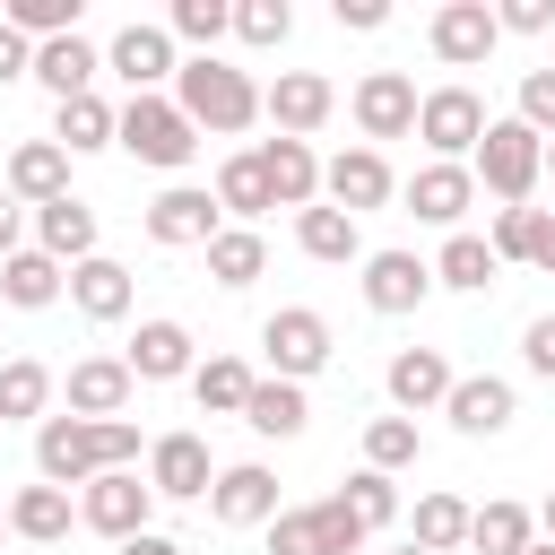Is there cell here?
Wrapping results in <instances>:
<instances>
[{
    "instance_id": "d590c367",
    "label": "cell",
    "mask_w": 555,
    "mask_h": 555,
    "mask_svg": "<svg viewBox=\"0 0 555 555\" xmlns=\"http://www.w3.org/2000/svg\"><path fill=\"white\" fill-rule=\"evenodd\" d=\"M295 243H304L312 260H356V251H364L356 217H347V208H321V199H312V208L295 217Z\"/></svg>"
},
{
    "instance_id": "6da1fadb",
    "label": "cell",
    "mask_w": 555,
    "mask_h": 555,
    "mask_svg": "<svg viewBox=\"0 0 555 555\" xmlns=\"http://www.w3.org/2000/svg\"><path fill=\"white\" fill-rule=\"evenodd\" d=\"M104 468H139V425L121 416H43L35 425V477L43 486H95Z\"/></svg>"
},
{
    "instance_id": "ee69618b",
    "label": "cell",
    "mask_w": 555,
    "mask_h": 555,
    "mask_svg": "<svg viewBox=\"0 0 555 555\" xmlns=\"http://www.w3.org/2000/svg\"><path fill=\"white\" fill-rule=\"evenodd\" d=\"M338 503H347L364 529H390V520H399V477H382V468H356Z\"/></svg>"
},
{
    "instance_id": "e575fe53",
    "label": "cell",
    "mask_w": 555,
    "mask_h": 555,
    "mask_svg": "<svg viewBox=\"0 0 555 555\" xmlns=\"http://www.w3.org/2000/svg\"><path fill=\"white\" fill-rule=\"evenodd\" d=\"M43 408H52V373L35 364V356H9L0 364V425H43Z\"/></svg>"
},
{
    "instance_id": "f907efd6",
    "label": "cell",
    "mask_w": 555,
    "mask_h": 555,
    "mask_svg": "<svg viewBox=\"0 0 555 555\" xmlns=\"http://www.w3.org/2000/svg\"><path fill=\"white\" fill-rule=\"evenodd\" d=\"M330 17H338V26H356V35H373V26L390 17V0H330Z\"/></svg>"
},
{
    "instance_id": "7bdbcfd3",
    "label": "cell",
    "mask_w": 555,
    "mask_h": 555,
    "mask_svg": "<svg viewBox=\"0 0 555 555\" xmlns=\"http://www.w3.org/2000/svg\"><path fill=\"white\" fill-rule=\"evenodd\" d=\"M408 460H416V416H373V425H364V468L399 477Z\"/></svg>"
},
{
    "instance_id": "7402d4cb",
    "label": "cell",
    "mask_w": 555,
    "mask_h": 555,
    "mask_svg": "<svg viewBox=\"0 0 555 555\" xmlns=\"http://www.w3.org/2000/svg\"><path fill=\"white\" fill-rule=\"evenodd\" d=\"M468 199H477V173L468 165H416L408 173V217H425V225H451L460 234Z\"/></svg>"
},
{
    "instance_id": "816d5d0a",
    "label": "cell",
    "mask_w": 555,
    "mask_h": 555,
    "mask_svg": "<svg viewBox=\"0 0 555 555\" xmlns=\"http://www.w3.org/2000/svg\"><path fill=\"white\" fill-rule=\"evenodd\" d=\"M17 234H26V199H17V191H0V260H9V251H26Z\"/></svg>"
},
{
    "instance_id": "d4e9b609",
    "label": "cell",
    "mask_w": 555,
    "mask_h": 555,
    "mask_svg": "<svg viewBox=\"0 0 555 555\" xmlns=\"http://www.w3.org/2000/svg\"><path fill=\"white\" fill-rule=\"evenodd\" d=\"M35 251H52L61 269L95 260V208H87V199H43V208H35Z\"/></svg>"
},
{
    "instance_id": "7a4b0ae2",
    "label": "cell",
    "mask_w": 555,
    "mask_h": 555,
    "mask_svg": "<svg viewBox=\"0 0 555 555\" xmlns=\"http://www.w3.org/2000/svg\"><path fill=\"white\" fill-rule=\"evenodd\" d=\"M173 104L191 113V130L208 139H234V130H251L260 121V87H251V69H234V61H217V52H191L182 69H173Z\"/></svg>"
},
{
    "instance_id": "836d02e7",
    "label": "cell",
    "mask_w": 555,
    "mask_h": 555,
    "mask_svg": "<svg viewBox=\"0 0 555 555\" xmlns=\"http://www.w3.org/2000/svg\"><path fill=\"white\" fill-rule=\"evenodd\" d=\"M468 546H477V555H529V546H538V512H529V503H486L477 529H468Z\"/></svg>"
},
{
    "instance_id": "5bb4252c",
    "label": "cell",
    "mask_w": 555,
    "mask_h": 555,
    "mask_svg": "<svg viewBox=\"0 0 555 555\" xmlns=\"http://www.w3.org/2000/svg\"><path fill=\"white\" fill-rule=\"evenodd\" d=\"M321 191H330V208L364 217V208H382V199L399 191V173H390V156H382V147H338V156L321 165Z\"/></svg>"
},
{
    "instance_id": "9f6ffc18",
    "label": "cell",
    "mask_w": 555,
    "mask_h": 555,
    "mask_svg": "<svg viewBox=\"0 0 555 555\" xmlns=\"http://www.w3.org/2000/svg\"><path fill=\"white\" fill-rule=\"evenodd\" d=\"M529 555H555V538H538V546H529Z\"/></svg>"
},
{
    "instance_id": "680465c9",
    "label": "cell",
    "mask_w": 555,
    "mask_h": 555,
    "mask_svg": "<svg viewBox=\"0 0 555 555\" xmlns=\"http://www.w3.org/2000/svg\"><path fill=\"white\" fill-rule=\"evenodd\" d=\"M546 173H555V139H546Z\"/></svg>"
},
{
    "instance_id": "8fae6325",
    "label": "cell",
    "mask_w": 555,
    "mask_h": 555,
    "mask_svg": "<svg viewBox=\"0 0 555 555\" xmlns=\"http://www.w3.org/2000/svg\"><path fill=\"white\" fill-rule=\"evenodd\" d=\"M425 43H434V61H442V69H477V61L503 43V26H494V9H486V0H442V9H434V26H425Z\"/></svg>"
},
{
    "instance_id": "7c38bea8",
    "label": "cell",
    "mask_w": 555,
    "mask_h": 555,
    "mask_svg": "<svg viewBox=\"0 0 555 555\" xmlns=\"http://www.w3.org/2000/svg\"><path fill=\"white\" fill-rule=\"evenodd\" d=\"M260 113L278 121V139H312L338 113V87L321 69H278V87H260Z\"/></svg>"
},
{
    "instance_id": "11a10c76",
    "label": "cell",
    "mask_w": 555,
    "mask_h": 555,
    "mask_svg": "<svg viewBox=\"0 0 555 555\" xmlns=\"http://www.w3.org/2000/svg\"><path fill=\"white\" fill-rule=\"evenodd\" d=\"M538 529H546V538H555V494H546V503H538Z\"/></svg>"
},
{
    "instance_id": "603a6c76",
    "label": "cell",
    "mask_w": 555,
    "mask_h": 555,
    "mask_svg": "<svg viewBox=\"0 0 555 555\" xmlns=\"http://www.w3.org/2000/svg\"><path fill=\"white\" fill-rule=\"evenodd\" d=\"M95 69H104V52H95L87 35H52V43H35V78L52 87V104L95 95Z\"/></svg>"
},
{
    "instance_id": "d6a6232c",
    "label": "cell",
    "mask_w": 555,
    "mask_h": 555,
    "mask_svg": "<svg viewBox=\"0 0 555 555\" xmlns=\"http://www.w3.org/2000/svg\"><path fill=\"white\" fill-rule=\"evenodd\" d=\"M243 425H251V434H269V442H295V434L312 425L304 382H260V390H251V408H243Z\"/></svg>"
},
{
    "instance_id": "3957f363",
    "label": "cell",
    "mask_w": 555,
    "mask_h": 555,
    "mask_svg": "<svg viewBox=\"0 0 555 555\" xmlns=\"http://www.w3.org/2000/svg\"><path fill=\"white\" fill-rule=\"evenodd\" d=\"M468 173H477V191H494L503 208H529V191H538V173H546V139H538L520 113H503V121H486Z\"/></svg>"
},
{
    "instance_id": "8d00e7d4",
    "label": "cell",
    "mask_w": 555,
    "mask_h": 555,
    "mask_svg": "<svg viewBox=\"0 0 555 555\" xmlns=\"http://www.w3.org/2000/svg\"><path fill=\"white\" fill-rule=\"evenodd\" d=\"M468 529H477V512H468L460 494H416V546H425V555L468 546Z\"/></svg>"
},
{
    "instance_id": "681fc988",
    "label": "cell",
    "mask_w": 555,
    "mask_h": 555,
    "mask_svg": "<svg viewBox=\"0 0 555 555\" xmlns=\"http://www.w3.org/2000/svg\"><path fill=\"white\" fill-rule=\"evenodd\" d=\"M9 78H35V43L17 35V26H0V87Z\"/></svg>"
},
{
    "instance_id": "5b68a950",
    "label": "cell",
    "mask_w": 555,
    "mask_h": 555,
    "mask_svg": "<svg viewBox=\"0 0 555 555\" xmlns=\"http://www.w3.org/2000/svg\"><path fill=\"white\" fill-rule=\"evenodd\" d=\"M364 520L338 503V494H321V503H295V512H278L269 520V555H364Z\"/></svg>"
},
{
    "instance_id": "d6986e66",
    "label": "cell",
    "mask_w": 555,
    "mask_h": 555,
    "mask_svg": "<svg viewBox=\"0 0 555 555\" xmlns=\"http://www.w3.org/2000/svg\"><path fill=\"white\" fill-rule=\"evenodd\" d=\"M434 295V260L416 251H364V304L373 312H416Z\"/></svg>"
},
{
    "instance_id": "b9f144b4",
    "label": "cell",
    "mask_w": 555,
    "mask_h": 555,
    "mask_svg": "<svg viewBox=\"0 0 555 555\" xmlns=\"http://www.w3.org/2000/svg\"><path fill=\"white\" fill-rule=\"evenodd\" d=\"M165 35H173V43H199V52H217V35H234V9H225V0H173Z\"/></svg>"
},
{
    "instance_id": "c3c4849f",
    "label": "cell",
    "mask_w": 555,
    "mask_h": 555,
    "mask_svg": "<svg viewBox=\"0 0 555 555\" xmlns=\"http://www.w3.org/2000/svg\"><path fill=\"white\" fill-rule=\"evenodd\" d=\"M494 26H503V35H546V26H555V0H503Z\"/></svg>"
},
{
    "instance_id": "f5cc1de1",
    "label": "cell",
    "mask_w": 555,
    "mask_h": 555,
    "mask_svg": "<svg viewBox=\"0 0 555 555\" xmlns=\"http://www.w3.org/2000/svg\"><path fill=\"white\" fill-rule=\"evenodd\" d=\"M121 555H182V546H173V538H156V529H147V538H130V546H121Z\"/></svg>"
},
{
    "instance_id": "91938a15",
    "label": "cell",
    "mask_w": 555,
    "mask_h": 555,
    "mask_svg": "<svg viewBox=\"0 0 555 555\" xmlns=\"http://www.w3.org/2000/svg\"><path fill=\"white\" fill-rule=\"evenodd\" d=\"M0 529H9V503H0Z\"/></svg>"
},
{
    "instance_id": "f546056e",
    "label": "cell",
    "mask_w": 555,
    "mask_h": 555,
    "mask_svg": "<svg viewBox=\"0 0 555 555\" xmlns=\"http://www.w3.org/2000/svg\"><path fill=\"white\" fill-rule=\"evenodd\" d=\"M52 139H61L69 156H95V147H121V113H113L104 95H69V104H61V121H52Z\"/></svg>"
},
{
    "instance_id": "9a60e30c",
    "label": "cell",
    "mask_w": 555,
    "mask_h": 555,
    "mask_svg": "<svg viewBox=\"0 0 555 555\" xmlns=\"http://www.w3.org/2000/svg\"><path fill=\"white\" fill-rule=\"evenodd\" d=\"M208 512H217V529H269L278 520V477L260 460H234V468H217Z\"/></svg>"
},
{
    "instance_id": "277c9868",
    "label": "cell",
    "mask_w": 555,
    "mask_h": 555,
    "mask_svg": "<svg viewBox=\"0 0 555 555\" xmlns=\"http://www.w3.org/2000/svg\"><path fill=\"white\" fill-rule=\"evenodd\" d=\"M121 147H130L139 165H156V173H182V165L199 156V130H191V113H182L173 95H130V104H121Z\"/></svg>"
},
{
    "instance_id": "f1b7e54d",
    "label": "cell",
    "mask_w": 555,
    "mask_h": 555,
    "mask_svg": "<svg viewBox=\"0 0 555 555\" xmlns=\"http://www.w3.org/2000/svg\"><path fill=\"white\" fill-rule=\"evenodd\" d=\"M69 304H78L87 321H121V312H130V269L104 260V251L78 260V269H69Z\"/></svg>"
},
{
    "instance_id": "ab89813d",
    "label": "cell",
    "mask_w": 555,
    "mask_h": 555,
    "mask_svg": "<svg viewBox=\"0 0 555 555\" xmlns=\"http://www.w3.org/2000/svg\"><path fill=\"white\" fill-rule=\"evenodd\" d=\"M546 225H555V208H494V260H538V243H546Z\"/></svg>"
},
{
    "instance_id": "6f0895ef",
    "label": "cell",
    "mask_w": 555,
    "mask_h": 555,
    "mask_svg": "<svg viewBox=\"0 0 555 555\" xmlns=\"http://www.w3.org/2000/svg\"><path fill=\"white\" fill-rule=\"evenodd\" d=\"M399 555H425V546H416V538H408V546H399Z\"/></svg>"
},
{
    "instance_id": "30bf717a",
    "label": "cell",
    "mask_w": 555,
    "mask_h": 555,
    "mask_svg": "<svg viewBox=\"0 0 555 555\" xmlns=\"http://www.w3.org/2000/svg\"><path fill=\"white\" fill-rule=\"evenodd\" d=\"M416 104H425V95H416L408 69H364L356 95H347V113H356L364 139H408V130H416Z\"/></svg>"
},
{
    "instance_id": "7dc6e473",
    "label": "cell",
    "mask_w": 555,
    "mask_h": 555,
    "mask_svg": "<svg viewBox=\"0 0 555 555\" xmlns=\"http://www.w3.org/2000/svg\"><path fill=\"white\" fill-rule=\"evenodd\" d=\"M520 364H529L538 382H555V312H538V321L520 330Z\"/></svg>"
},
{
    "instance_id": "1f68e13d",
    "label": "cell",
    "mask_w": 555,
    "mask_h": 555,
    "mask_svg": "<svg viewBox=\"0 0 555 555\" xmlns=\"http://www.w3.org/2000/svg\"><path fill=\"white\" fill-rule=\"evenodd\" d=\"M494 269H503V260H494V243H486V234H451V243L434 251V286H460V295H486V286H494Z\"/></svg>"
},
{
    "instance_id": "484cf974",
    "label": "cell",
    "mask_w": 555,
    "mask_h": 555,
    "mask_svg": "<svg viewBox=\"0 0 555 555\" xmlns=\"http://www.w3.org/2000/svg\"><path fill=\"white\" fill-rule=\"evenodd\" d=\"M139 382H182V373H199V356H191V330L182 321H139V338H130V356H121Z\"/></svg>"
},
{
    "instance_id": "f6af8a7d",
    "label": "cell",
    "mask_w": 555,
    "mask_h": 555,
    "mask_svg": "<svg viewBox=\"0 0 555 555\" xmlns=\"http://www.w3.org/2000/svg\"><path fill=\"white\" fill-rule=\"evenodd\" d=\"M234 35H243L251 52H278V43L295 35V9H286V0H234Z\"/></svg>"
},
{
    "instance_id": "ac0fdd59",
    "label": "cell",
    "mask_w": 555,
    "mask_h": 555,
    "mask_svg": "<svg viewBox=\"0 0 555 555\" xmlns=\"http://www.w3.org/2000/svg\"><path fill=\"white\" fill-rule=\"evenodd\" d=\"M442 416H451V434L486 442V434H503V425L520 416V399H512V382H503V373H468V382H451Z\"/></svg>"
},
{
    "instance_id": "2e32d148",
    "label": "cell",
    "mask_w": 555,
    "mask_h": 555,
    "mask_svg": "<svg viewBox=\"0 0 555 555\" xmlns=\"http://www.w3.org/2000/svg\"><path fill=\"white\" fill-rule=\"evenodd\" d=\"M104 69H113V78H121L130 95H156V87H165V78H173L182 61H173V35H165V26H139V17H130V26L113 35Z\"/></svg>"
},
{
    "instance_id": "cb8c5ba5",
    "label": "cell",
    "mask_w": 555,
    "mask_h": 555,
    "mask_svg": "<svg viewBox=\"0 0 555 555\" xmlns=\"http://www.w3.org/2000/svg\"><path fill=\"white\" fill-rule=\"evenodd\" d=\"M9 191H17L26 208L69 199V147H61V139H26V147H9Z\"/></svg>"
},
{
    "instance_id": "8992f818",
    "label": "cell",
    "mask_w": 555,
    "mask_h": 555,
    "mask_svg": "<svg viewBox=\"0 0 555 555\" xmlns=\"http://www.w3.org/2000/svg\"><path fill=\"white\" fill-rule=\"evenodd\" d=\"M416 139L434 147V165H468L477 156V139H486V95L477 87H434L425 104H416Z\"/></svg>"
},
{
    "instance_id": "74e56055",
    "label": "cell",
    "mask_w": 555,
    "mask_h": 555,
    "mask_svg": "<svg viewBox=\"0 0 555 555\" xmlns=\"http://www.w3.org/2000/svg\"><path fill=\"white\" fill-rule=\"evenodd\" d=\"M217 208H225V217H260V208H278V199H269V173H260L251 147L217 165Z\"/></svg>"
},
{
    "instance_id": "60d3db41",
    "label": "cell",
    "mask_w": 555,
    "mask_h": 555,
    "mask_svg": "<svg viewBox=\"0 0 555 555\" xmlns=\"http://www.w3.org/2000/svg\"><path fill=\"white\" fill-rule=\"evenodd\" d=\"M0 26H17L26 43H52V35H78V0H9Z\"/></svg>"
},
{
    "instance_id": "e0dca14e",
    "label": "cell",
    "mask_w": 555,
    "mask_h": 555,
    "mask_svg": "<svg viewBox=\"0 0 555 555\" xmlns=\"http://www.w3.org/2000/svg\"><path fill=\"white\" fill-rule=\"evenodd\" d=\"M451 382H460V373H451V356H442V347H399V356H390V373H382V390H390V408H399V416L442 408V399H451Z\"/></svg>"
},
{
    "instance_id": "52a82bcc",
    "label": "cell",
    "mask_w": 555,
    "mask_h": 555,
    "mask_svg": "<svg viewBox=\"0 0 555 555\" xmlns=\"http://www.w3.org/2000/svg\"><path fill=\"white\" fill-rule=\"evenodd\" d=\"M147 512H156V486H147L139 468H104L95 486H78V520H87L95 538H113V546L147 538Z\"/></svg>"
},
{
    "instance_id": "db71d44e",
    "label": "cell",
    "mask_w": 555,
    "mask_h": 555,
    "mask_svg": "<svg viewBox=\"0 0 555 555\" xmlns=\"http://www.w3.org/2000/svg\"><path fill=\"white\" fill-rule=\"evenodd\" d=\"M529 269H555V225H546V243H538V260Z\"/></svg>"
},
{
    "instance_id": "4fadbf2b",
    "label": "cell",
    "mask_w": 555,
    "mask_h": 555,
    "mask_svg": "<svg viewBox=\"0 0 555 555\" xmlns=\"http://www.w3.org/2000/svg\"><path fill=\"white\" fill-rule=\"evenodd\" d=\"M147 486H156V503H199V494L217 486L208 442H199V434H156V442H147Z\"/></svg>"
},
{
    "instance_id": "ba28073f",
    "label": "cell",
    "mask_w": 555,
    "mask_h": 555,
    "mask_svg": "<svg viewBox=\"0 0 555 555\" xmlns=\"http://www.w3.org/2000/svg\"><path fill=\"white\" fill-rule=\"evenodd\" d=\"M260 356H269V382H312L330 364V321L312 304H286L260 321Z\"/></svg>"
},
{
    "instance_id": "44dd1931",
    "label": "cell",
    "mask_w": 555,
    "mask_h": 555,
    "mask_svg": "<svg viewBox=\"0 0 555 555\" xmlns=\"http://www.w3.org/2000/svg\"><path fill=\"white\" fill-rule=\"evenodd\" d=\"M251 156H260V173H269V199H278V208H295V217H304V208L321 199V156H312L304 139H260Z\"/></svg>"
},
{
    "instance_id": "ffe728a7",
    "label": "cell",
    "mask_w": 555,
    "mask_h": 555,
    "mask_svg": "<svg viewBox=\"0 0 555 555\" xmlns=\"http://www.w3.org/2000/svg\"><path fill=\"white\" fill-rule=\"evenodd\" d=\"M61 390H69V416H95V425H104V416H121V408H130L139 373H130L121 356H78Z\"/></svg>"
},
{
    "instance_id": "4dcf8cb0",
    "label": "cell",
    "mask_w": 555,
    "mask_h": 555,
    "mask_svg": "<svg viewBox=\"0 0 555 555\" xmlns=\"http://www.w3.org/2000/svg\"><path fill=\"white\" fill-rule=\"evenodd\" d=\"M251 390H260V373H251L243 356H208V364L191 373V399H199L208 416H243V408H251Z\"/></svg>"
},
{
    "instance_id": "bcb514c9",
    "label": "cell",
    "mask_w": 555,
    "mask_h": 555,
    "mask_svg": "<svg viewBox=\"0 0 555 555\" xmlns=\"http://www.w3.org/2000/svg\"><path fill=\"white\" fill-rule=\"evenodd\" d=\"M520 121L538 139H555V69H520Z\"/></svg>"
},
{
    "instance_id": "9c48e42d",
    "label": "cell",
    "mask_w": 555,
    "mask_h": 555,
    "mask_svg": "<svg viewBox=\"0 0 555 555\" xmlns=\"http://www.w3.org/2000/svg\"><path fill=\"white\" fill-rule=\"evenodd\" d=\"M225 208H217V191H199V182H173V191H156L147 199V243H165V251H208L225 225H217Z\"/></svg>"
},
{
    "instance_id": "f35d334b",
    "label": "cell",
    "mask_w": 555,
    "mask_h": 555,
    "mask_svg": "<svg viewBox=\"0 0 555 555\" xmlns=\"http://www.w3.org/2000/svg\"><path fill=\"white\" fill-rule=\"evenodd\" d=\"M260 269H269V243H260L251 225H225V234L208 243V278H217V286H251Z\"/></svg>"
},
{
    "instance_id": "4316f807",
    "label": "cell",
    "mask_w": 555,
    "mask_h": 555,
    "mask_svg": "<svg viewBox=\"0 0 555 555\" xmlns=\"http://www.w3.org/2000/svg\"><path fill=\"white\" fill-rule=\"evenodd\" d=\"M0 295H9L17 312H43V304H61V295H69V269H61L52 251H35V243H26V251H9V260H0Z\"/></svg>"
},
{
    "instance_id": "83f0119b",
    "label": "cell",
    "mask_w": 555,
    "mask_h": 555,
    "mask_svg": "<svg viewBox=\"0 0 555 555\" xmlns=\"http://www.w3.org/2000/svg\"><path fill=\"white\" fill-rule=\"evenodd\" d=\"M69 520H78V503H69V486H17L9 494V529L26 538V546H52V538H69Z\"/></svg>"
}]
</instances>
